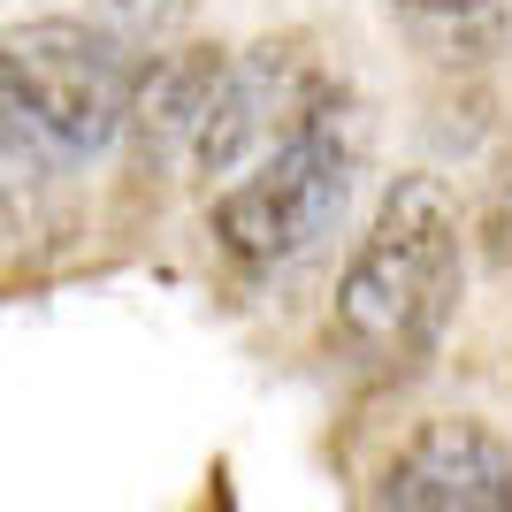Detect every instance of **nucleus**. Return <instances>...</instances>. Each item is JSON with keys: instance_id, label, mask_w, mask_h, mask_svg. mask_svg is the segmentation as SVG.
I'll return each instance as SVG.
<instances>
[{"instance_id": "1", "label": "nucleus", "mask_w": 512, "mask_h": 512, "mask_svg": "<svg viewBox=\"0 0 512 512\" xmlns=\"http://www.w3.org/2000/svg\"><path fill=\"white\" fill-rule=\"evenodd\" d=\"M459 283H467V222L451 184L428 169L390 176L383 207L337 276L329 344L367 375H406L451 329Z\"/></svg>"}, {"instance_id": "2", "label": "nucleus", "mask_w": 512, "mask_h": 512, "mask_svg": "<svg viewBox=\"0 0 512 512\" xmlns=\"http://www.w3.org/2000/svg\"><path fill=\"white\" fill-rule=\"evenodd\" d=\"M130 69L123 39H107L77 16H39L0 31V161L31 176L77 169L115 146L130 123Z\"/></svg>"}, {"instance_id": "3", "label": "nucleus", "mask_w": 512, "mask_h": 512, "mask_svg": "<svg viewBox=\"0 0 512 512\" xmlns=\"http://www.w3.org/2000/svg\"><path fill=\"white\" fill-rule=\"evenodd\" d=\"M352 176H360V130L344 115V100H321L291 138H276L253 169H237L214 192L207 230L245 276L291 268V260H306L337 230L344 199H352Z\"/></svg>"}, {"instance_id": "4", "label": "nucleus", "mask_w": 512, "mask_h": 512, "mask_svg": "<svg viewBox=\"0 0 512 512\" xmlns=\"http://www.w3.org/2000/svg\"><path fill=\"white\" fill-rule=\"evenodd\" d=\"M329 92L314 85V69L291 54V46H253V54H222V77H214L207 107L192 123V161L199 176H237L253 169L260 153L291 138V130L314 115Z\"/></svg>"}, {"instance_id": "5", "label": "nucleus", "mask_w": 512, "mask_h": 512, "mask_svg": "<svg viewBox=\"0 0 512 512\" xmlns=\"http://www.w3.org/2000/svg\"><path fill=\"white\" fill-rule=\"evenodd\" d=\"M375 512H512V444L482 421H428L383 467Z\"/></svg>"}, {"instance_id": "6", "label": "nucleus", "mask_w": 512, "mask_h": 512, "mask_svg": "<svg viewBox=\"0 0 512 512\" xmlns=\"http://www.w3.org/2000/svg\"><path fill=\"white\" fill-rule=\"evenodd\" d=\"M398 8H436L444 16V8H467V0H398Z\"/></svg>"}]
</instances>
